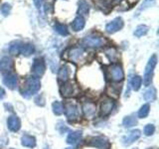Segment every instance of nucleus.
<instances>
[{"label":"nucleus","mask_w":159,"mask_h":149,"mask_svg":"<svg viewBox=\"0 0 159 149\" xmlns=\"http://www.w3.org/2000/svg\"><path fill=\"white\" fill-rule=\"evenodd\" d=\"M40 88H41V83L40 79L36 77H28L23 84L21 88V94L26 98L31 97L34 94H36Z\"/></svg>","instance_id":"obj_1"},{"label":"nucleus","mask_w":159,"mask_h":149,"mask_svg":"<svg viewBox=\"0 0 159 149\" xmlns=\"http://www.w3.org/2000/svg\"><path fill=\"white\" fill-rule=\"evenodd\" d=\"M157 64V56L156 55H152L149 59V61L145 67V71H144V76H143V84L144 86H149L152 82V78H153V73H154V69Z\"/></svg>","instance_id":"obj_2"},{"label":"nucleus","mask_w":159,"mask_h":149,"mask_svg":"<svg viewBox=\"0 0 159 149\" xmlns=\"http://www.w3.org/2000/svg\"><path fill=\"white\" fill-rule=\"evenodd\" d=\"M84 44L88 47H92V48H99L104 45L106 43V40L104 38L98 36V35H94V34H91L88 35L84 38L83 40Z\"/></svg>","instance_id":"obj_3"},{"label":"nucleus","mask_w":159,"mask_h":149,"mask_svg":"<svg viewBox=\"0 0 159 149\" xmlns=\"http://www.w3.org/2000/svg\"><path fill=\"white\" fill-rule=\"evenodd\" d=\"M84 57H86V52L81 47H74L71 48L68 52V58L70 61L74 63H80L83 62Z\"/></svg>","instance_id":"obj_4"},{"label":"nucleus","mask_w":159,"mask_h":149,"mask_svg":"<svg viewBox=\"0 0 159 149\" xmlns=\"http://www.w3.org/2000/svg\"><path fill=\"white\" fill-rule=\"evenodd\" d=\"M65 113H66L67 118L70 120H76L81 115L80 106L76 103L69 102L65 106Z\"/></svg>","instance_id":"obj_5"},{"label":"nucleus","mask_w":159,"mask_h":149,"mask_svg":"<svg viewBox=\"0 0 159 149\" xmlns=\"http://www.w3.org/2000/svg\"><path fill=\"white\" fill-rule=\"evenodd\" d=\"M109 76H111V79L114 82H120L124 78V73L121 66L119 65H113V66L109 67L108 69Z\"/></svg>","instance_id":"obj_6"},{"label":"nucleus","mask_w":159,"mask_h":149,"mask_svg":"<svg viewBox=\"0 0 159 149\" xmlns=\"http://www.w3.org/2000/svg\"><path fill=\"white\" fill-rule=\"evenodd\" d=\"M123 27V20L120 17H116L114 18L112 21H111L108 24H107L106 30L107 32L109 34H113L117 31H119L121 28Z\"/></svg>","instance_id":"obj_7"},{"label":"nucleus","mask_w":159,"mask_h":149,"mask_svg":"<svg viewBox=\"0 0 159 149\" xmlns=\"http://www.w3.org/2000/svg\"><path fill=\"white\" fill-rule=\"evenodd\" d=\"M45 70H46V66H45V63L43 61V59H36L33 63V66H32V72L33 74L36 78L38 77H42L44 73H45Z\"/></svg>","instance_id":"obj_8"},{"label":"nucleus","mask_w":159,"mask_h":149,"mask_svg":"<svg viewBox=\"0 0 159 149\" xmlns=\"http://www.w3.org/2000/svg\"><path fill=\"white\" fill-rule=\"evenodd\" d=\"M89 145L96 147V148H98V149H108L109 148V142L107 138L98 136V137H93L91 139V141H89Z\"/></svg>","instance_id":"obj_9"},{"label":"nucleus","mask_w":159,"mask_h":149,"mask_svg":"<svg viewBox=\"0 0 159 149\" xmlns=\"http://www.w3.org/2000/svg\"><path fill=\"white\" fill-rule=\"evenodd\" d=\"M140 135H141L140 130H138V129H136V130H132L129 132L127 135L122 137V143L124 145H130V144H132L134 141H136L137 139L140 137Z\"/></svg>","instance_id":"obj_10"},{"label":"nucleus","mask_w":159,"mask_h":149,"mask_svg":"<svg viewBox=\"0 0 159 149\" xmlns=\"http://www.w3.org/2000/svg\"><path fill=\"white\" fill-rule=\"evenodd\" d=\"M3 84L10 89H14L17 87V76L15 74H8L3 78Z\"/></svg>","instance_id":"obj_11"},{"label":"nucleus","mask_w":159,"mask_h":149,"mask_svg":"<svg viewBox=\"0 0 159 149\" xmlns=\"http://www.w3.org/2000/svg\"><path fill=\"white\" fill-rule=\"evenodd\" d=\"M7 126L9 128V130H11L13 132L18 131L20 127H21V122L20 119L16 115H11L9 116L7 119Z\"/></svg>","instance_id":"obj_12"},{"label":"nucleus","mask_w":159,"mask_h":149,"mask_svg":"<svg viewBox=\"0 0 159 149\" xmlns=\"http://www.w3.org/2000/svg\"><path fill=\"white\" fill-rule=\"evenodd\" d=\"M113 106H114V102L112 99L104 98V101L102 102V106H101L102 115H107V114L111 113Z\"/></svg>","instance_id":"obj_13"},{"label":"nucleus","mask_w":159,"mask_h":149,"mask_svg":"<svg viewBox=\"0 0 159 149\" xmlns=\"http://www.w3.org/2000/svg\"><path fill=\"white\" fill-rule=\"evenodd\" d=\"M83 111L86 117L93 118L96 114V106L92 102H84L83 104Z\"/></svg>","instance_id":"obj_14"},{"label":"nucleus","mask_w":159,"mask_h":149,"mask_svg":"<svg viewBox=\"0 0 159 149\" xmlns=\"http://www.w3.org/2000/svg\"><path fill=\"white\" fill-rule=\"evenodd\" d=\"M13 67V62L9 57H3L0 59V72L5 73L9 72Z\"/></svg>","instance_id":"obj_15"},{"label":"nucleus","mask_w":159,"mask_h":149,"mask_svg":"<svg viewBox=\"0 0 159 149\" xmlns=\"http://www.w3.org/2000/svg\"><path fill=\"white\" fill-rule=\"evenodd\" d=\"M21 144L25 147L28 148H34L36 146V139L35 137L31 135H27V134H24L21 138Z\"/></svg>","instance_id":"obj_16"},{"label":"nucleus","mask_w":159,"mask_h":149,"mask_svg":"<svg viewBox=\"0 0 159 149\" xmlns=\"http://www.w3.org/2000/svg\"><path fill=\"white\" fill-rule=\"evenodd\" d=\"M84 24H86V21H84V17L78 16V17L75 18V20L72 23V29L75 32H79V31H81V30L84 29Z\"/></svg>","instance_id":"obj_17"},{"label":"nucleus","mask_w":159,"mask_h":149,"mask_svg":"<svg viewBox=\"0 0 159 149\" xmlns=\"http://www.w3.org/2000/svg\"><path fill=\"white\" fill-rule=\"evenodd\" d=\"M82 138V131H73L71 133H69V135L67 137V143L74 145V144L78 143Z\"/></svg>","instance_id":"obj_18"},{"label":"nucleus","mask_w":159,"mask_h":149,"mask_svg":"<svg viewBox=\"0 0 159 149\" xmlns=\"http://www.w3.org/2000/svg\"><path fill=\"white\" fill-rule=\"evenodd\" d=\"M89 5L86 0H80L79 1V9H78V14L79 16H86L89 14Z\"/></svg>","instance_id":"obj_19"},{"label":"nucleus","mask_w":159,"mask_h":149,"mask_svg":"<svg viewBox=\"0 0 159 149\" xmlns=\"http://www.w3.org/2000/svg\"><path fill=\"white\" fill-rule=\"evenodd\" d=\"M69 76H70L69 67L67 66V65H65V66H63L61 69H60V71L58 73V79H59L60 82L66 83L69 79Z\"/></svg>","instance_id":"obj_20"},{"label":"nucleus","mask_w":159,"mask_h":149,"mask_svg":"<svg viewBox=\"0 0 159 149\" xmlns=\"http://www.w3.org/2000/svg\"><path fill=\"white\" fill-rule=\"evenodd\" d=\"M61 93H62V96L65 97H72L74 94V86L71 83L65 84L64 86L61 88Z\"/></svg>","instance_id":"obj_21"},{"label":"nucleus","mask_w":159,"mask_h":149,"mask_svg":"<svg viewBox=\"0 0 159 149\" xmlns=\"http://www.w3.org/2000/svg\"><path fill=\"white\" fill-rule=\"evenodd\" d=\"M35 52V47L33 46L32 44H23L22 45V48H21V51H20V53H21L24 57H29L31 56V55Z\"/></svg>","instance_id":"obj_22"},{"label":"nucleus","mask_w":159,"mask_h":149,"mask_svg":"<svg viewBox=\"0 0 159 149\" xmlns=\"http://www.w3.org/2000/svg\"><path fill=\"white\" fill-rule=\"evenodd\" d=\"M136 124H137V118L134 115H128L123 118L122 125L125 128L132 127L134 125H136Z\"/></svg>","instance_id":"obj_23"},{"label":"nucleus","mask_w":159,"mask_h":149,"mask_svg":"<svg viewBox=\"0 0 159 149\" xmlns=\"http://www.w3.org/2000/svg\"><path fill=\"white\" fill-rule=\"evenodd\" d=\"M143 97L146 102H153L156 98V89L153 87L149 88L145 93H143Z\"/></svg>","instance_id":"obj_24"},{"label":"nucleus","mask_w":159,"mask_h":149,"mask_svg":"<svg viewBox=\"0 0 159 149\" xmlns=\"http://www.w3.org/2000/svg\"><path fill=\"white\" fill-rule=\"evenodd\" d=\"M22 42L20 41H15L13 42L11 45H10V48H9V52L10 54L12 55H18L21 51V48H22Z\"/></svg>","instance_id":"obj_25"},{"label":"nucleus","mask_w":159,"mask_h":149,"mask_svg":"<svg viewBox=\"0 0 159 149\" xmlns=\"http://www.w3.org/2000/svg\"><path fill=\"white\" fill-rule=\"evenodd\" d=\"M141 84H142L141 77L137 76V74H136V76L132 77L131 81H130V86H131L133 91H138V89L140 88V87H141Z\"/></svg>","instance_id":"obj_26"},{"label":"nucleus","mask_w":159,"mask_h":149,"mask_svg":"<svg viewBox=\"0 0 159 149\" xmlns=\"http://www.w3.org/2000/svg\"><path fill=\"white\" fill-rule=\"evenodd\" d=\"M54 30L56 31L58 34L62 35V36H68L69 35V31H68V28L65 26L63 24H60V23H56L54 25Z\"/></svg>","instance_id":"obj_27"},{"label":"nucleus","mask_w":159,"mask_h":149,"mask_svg":"<svg viewBox=\"0 0 159 149\" xmlns=\"http://www.w3.org/2000/svg\"><path fill=\"white\" fill-rule=\"evenodd\" d=\"M106 55L108 58V60L111 62H116L117 60V53L116 51V49L112 47H109L107 49H106Z\"/></svg>","instance_id":"obj_28"},{"label":"nucleus","mask_w":159,"mask_h":149,"mask_svg":"<svg viewBox=\"0 0 159 149\" xmlns=\"http://www.w3.org/2000/svg\"><path fill=\"white\" fill-rule=\"evenodd\" d=\"M148 26L146 25H139V26L136 27L135 31H134V36L136 37H142L143 35H145L147 32H148Z\"/></svg>","instance_id":"obj_29"},{"label":"nucleus","mask_w":159,"mask_h":149,"mask_svg":"<svg viewBox=\"0 0 159 149\" xmlns=\"http://www.w3.org/2000/svg\"><path fill=\"white\" fill-rule=\"evenodd\" d=\"M52 108H53V112L56 114V115H61L64 112L63 104L60 102H54L52 104Z\"/></svg>","instance_id":"obj_30"},{"label":"nucleus","mask_w":159,"mask_h":149,"mask_svg":"<svg viewBox=\"0 0 159 149\" xmlns=\"http://www.w3.org/2000/svg\"><path fill=\"white\" fill-rule=\"evenodd\" d=\"M149 111H150V106H149V104H143V106L140 107V109H139L138 111V116L140 118H144L146 117L148 115L149 113Z\"/></svg>","instance_id":"obj_31"},{"label":"nucleus","mask_w":159,"mask_h":149,"mask_svg":"<svg viewBox=\"0 0 159 149\" xmlns=\"http://www.w3.org/2000/svg\"><path fill=\"white\" fill-rule=\"evenodd\" d=\"M10 11H11V5L9 3H3L0 7V12L3 16H8Z\"/></svg>","instance_id":"obj_32"},{"label":"nucleus","mask_w":159,"mask_h":149,"mask_svg":"<svg viewBox=\"0 0 159 149\" xmlns=\"http://www.w3.org/2000/svg\"><path fill=\"white\" fill-rule=\"evenodd\" d=\"M156 0H144V1L142 2L141 6L139 7V11H142V10H145L149 7H151L154 5V3H155Z\"/></svg>","instance_id":"obj_33"},{"label":"nucleus","mask_w":159,"mask_h":149,"mask_svg":"<svg viewBox=\"0 0 159 149\" xmlns=\"http://www.w3.org/2000/svg\"><path fill=\"white\" fill-rule=\"evenodd\" d=\"M155 131V126L153 125V124H147L144 127V134H145L146 136H150L154 133Z\"/></svg>","instance_id":"obj_34"},{"label":"nucleus","mask_w":159,"mask_h":149,"mask_svg":"<svg viewBox=\"0 0 159 149\" xmlns=\"http://www.w3.org/2000/svg\"><path fill=\"white\" fill-rule=\"evenodd\" d=\"M35 102H36V104H38V106H43L44 104H45V102H44V97L42 96L36 97V99H35Z\"/></svg>","instance_id":"obj_35"},{"label":"nucleus","mask_w":159,"mask_h":149,"mask_svg":"<svg viewBox=\"0 0 159 149\" xmlns=\"http://www.w3.org/2000/svg\"><path fill=\"white\" fill-rule=\"evenodd\" d=\"M42 3H43V0H34V4L37 9H40V7L42 6Z\"/></svg>","instance_id":"obj_36"},{"label":"nucleus","mask_w":159,"mask_h":149,"mask_svg":"<svg viewBox=\"0 0 159 149\" xmlns=\"http://www.w3.org/2000/svg\"><path fill=\"white\" fill-rule=\"evenodd\" d=\"M4 97H5V91L2 88H0V99H2Z\"/></svg>","instance_id":"obj_37"},{"label":"nucleus","mask_w":159,"mask_h":149,"mask_svg":"<svg viewBox=\"0 0 159 149\" xmlns=\"http://www.w3.org/2000/svg\"><path fill=\"white\" fill-rule=\"evenodd\" d=\"M120 1H121V0H112V3L113 4H117V3L120 2Z\"/></svg>","instance_id":"obj_38"},{"label":"nucleus","mask_w":159,"mask_h":149,"mask_svg":"<svg viewBox=\"0 0 159 149\" xmlns=\"http://www.w3.org/2000/svg\"><path fill=\"white\" fill-rule=\"evenodd\" d=\"M129 1H130V2H132V3H133V2H136L137 0H129Z\"/></svg>","instance_id":"obj_39"},{"label":"nucleus","mask_w":159,"mask_h":149,"mask_svg":"<svg viewBox=\"0 0 159 149\" xmlns=\"http://www.w3.org/2000/svg\"><path fill=\"white\" fill-rule=\"evenodd\" d=\"M44 149H49V148H48V147H47V146H46V147H45V148H44Z\"/></svg>","instance_id":"obj_40"},{"label":"nucleus","mask_w":159,"mask_h":149,"mask_svg":"<svg viewBox=\"0 0 159 149\" xmlns=\"http://www.w3.org/2000/svg\"><path fill=\"white\" fill-rule=\"evenodd\" d=\"M66 149H73V148H66Z\"/></svg>","instance_id":"obj_41"},{"label":"nucleus","mask_w":159,"mask_h":149,"mask_svg":"<svg viewBox=\"0 0 159 149\" xmlns=\"http://www.w3.org/2000/svg\"><path fill=\"white\" fill-rule=\"evenodd\" d=\"M148 149H152V148H148Z\"/></svg>","instance_id":"obj_42"}]
</instances>
